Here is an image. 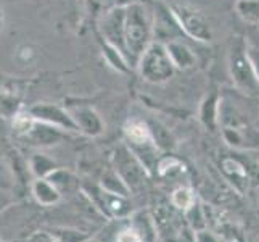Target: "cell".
<instances>
[{
    "label": "cell",
    "mask_w": 259,
    "mask_h": 242,
    "mask_svg": "<svg viewBox=\"0 0 259 242\" xmlns=\"http://www.w3.org/2000/svg\"><path fill=\"white\" fill-rule=\"evenodd\" d=\"M219 103H221V98L216 92L209 94L201 103V110H200L201 121L206 124L209 129H214L216 124L219 123Z\"/></svg>",
    "instance_id": "15"
},
{
    "label": "cell",
    "mask_w": 259,
    "mask_h": 242,
    "mask_svg": "<svg viewBox=\"0 0 259 242\" xmlns=\"http://www.w3.org/2000/svg\"><path fill=\"white\" fill-rule=\"evenodd\" d=\"M248 53H249V58H251V61H253V66H254L256 76H257V81H259V49L254 47V46H249V44H248Z\"/></svg>",
    "instance_id": "21"
},
{
    "label": "cell",
    "mask_w": 259,
    "mask_h": 242,
    "mask_svg": "<svg viewBox=\"0 0 259 242\" xmlns=\"http://www.w3.org/2000/svg\"><path fill=\"white\" fill-rule=\"evenodd\" d=\"M124 41H126V57L131 66L136 68L142 53L155 41V18L147 4L132 2L126 5Z\"/></svg>",
    "instance_id": "1"
},
{
    "label": "cell",
    "mask_w": 259,
    "mask_h": 242,
    "mask_svg": "<svg viewBox=\"0 0 259 242\" xmlns=\"http://www.w3.org/2000/svg\"><path fill=\"white\" fill-rule=\"evenodd\" d=\"M192 200H193V197H192L190 191H187V189H179L174 194V202H176V205H179V207H189Z\"/></svg>",
    "instance_id": "19"
},
{
    "label": "cell",
    "mask_w": 259,
    "mask_h": 242,
    "mask_svg": "<svg viewBox=\"0 0 259 242\" xmlns=\"http://www.w3.org/2000/svg\"><path fill=\"white\" fill-rule=\"evenodd\" d=\"M32 194L35 200L42 205H53L60 200V191L47 178H37L32 184Z\"/></svg>",
    "instance_id": "13"
},
{
    "label": "cell",
    "mask_w": 259,
    "mask_h": 242,
    "mask_svg": "<svg viewBox=\"0 0 259 242\" xmlns=\"http://www.w3.org/2000/svg\"><path fill=\"white\" fill-rule=\"evenodd\" d=\"M164 46L167 49V53H169V57H171L176 70L185 71V70H190L195 66V63H196L195 53L190 49L189 44H185L182 39L169 41L164 44Z\"/></svg>",
    "instance_id": "11"
},
{
    "label": "cell",
    "mask_w": 259,
    "mask_h": 242,
    "mask_svg": "<svg viewBox=\"0 0 259 242\" xmlns=\"http://www.w3.org/2000/svg\"><path fill=\"white\" fill-rule=\"evenodd\" d=\"M118 242H144L140 239V236L137 234L136 231H122L119 232V236H118Z\"/></svg>",
    "instance_id": "20"
},
{
    "label": "cell",
    "mask_w": 259,
    "mask_h": 242,
    "mask_svg": "<svg viewBox=\"0 0 259 242\" xmlns=\"http://www.w3.org/2000/svg\"><path fill=\"white\" fill-rule=\"evenodd\" d=\"M153 18H155V41L166 44L174 39H182L181 36H184V32L179 28V24L169 7H158L153 12Z\"/></svg>",
    "instance_id": "9"
},
{
    "label": "cell",
    "mask_w": 259,
    "mask_h": 242,
    "mask_svg": "<svg viewBox=\"0 0 259 242\" xmlns=\"http://www.w3.org/2000/svg\"><path fill=\"white\" fill-rule=\"evenodd\" d=\"M124 23H126V5H114L98 18V32L102 41L111 44L126 55Z\"/></svg>",
    "instance_id": "5"
},
{
    "label": "cell",
    "mask_w": 259,
    "mask_h": 242,
    "mask_svg": "<svg viewBox=\"0 0 259 242\" xmlns=\"http://www.w3.org/2000/svg\"><path fill=\"white\" fill-rule=\"evenodd\" d=\"M136 70L139 71L140 78L150 84L167 83L177 71L171 57H169L166 46L159 41H153L147 47V50L142 53Z\"/></svg>",
    "instance_id": "3"
},
{
    "label": "cell",
    "mask_w": 259,
    "mask_h": 242,
    "mask_svg": "<svg viewBox=\"0 0 259 242\" xmlns=\"http://www.w3.org/2000/svg\"><path fill=\"white\" fill-rule=\"evenodd\" d=\"M84 4L87 8V13L92 18H100L110 8L106 0H84Z\"/></svg>",
    "instance_id": "18"
},
{
    "label": "cell",
    "mask_w": 259,
    "mask_h": 242,
    "mask_svg": "<svg viewBox=\"0 0 259 242\" xmlns=\"http://www.w3.org/2000/svg\"><path fill=\"white\" fill-rule=\"evenodd\" d=\"M114 161H116V166H118L116 168L118 169V175L124 181V184L136 187L144 183L145 166L131 149L119 147L114 154Z\"/></svg>",
    "instance_id": "6"
},
{
    "label": "cell",
    "mask_w": 259,
    "mask_h": 242,
    "mask_svg": "<svg viewBox=\"0 0 259 242\" xmlns=\"http://www.w3.org/2000/svg\"><path fill=\"white\" fill-rule=\"evenodd\" d=\"M227 68L232 83L246 95L259 94V81L248 53V42L243 38H232L227 52Z\"/></svg>",
    "instance_id": "2"
},
{
    "label": "cell",
    "mask_w": 259,
    "mask_h": 242,
    "mask_svg": "<svg viewBox=\"0 0 259 242\" xmlns=\"http://www.w3.org/2000/svg\"><path fill=\"white\" fill-rule=\"evenodd\" d=\"M29 165H31V171L37 178H47L57 169L55 161L50 160L46 155H42V154H35L31 158Z\"/></svg>",
    "instance_id": "17"
},
{
    "label": "cell",
    "mask_w": 259,
    "mask_h": 242,
    "mask_svg": "<svg viewBox=\"0 0 259 242\" xmlns=\"http://www.w3.org/2000/svg\"><path fill=\"white\" fill-rule=\"evenodd\" d=\"M106 4H108V7L111 8V7H114V5H116V0H106Z\"/></svg>",
    "instance_id": "22"
},
{
    "label": "cell",
    "mask_w": 259,
    "mask_h": 242,
    "mask_svg": "<svg viewBox=\"0 0 259 242\" xmlns=\"http://www.w3.org/2000/svg\"><path fill=\"white\" fill-rule=\"evenodd\" d=\"M184 36L196 42H211L212 28L201 10L189 4H174L169 7Z\"/></svg>",
    "instance_id": "4"
},
{
    "label": "cell",
    "mask_w": 259,
    "mask_h": 242,
    "mask_svg": "<svg viewBox=\"0 0 259 242\" xmlns=\"http://www.w3.org/2000/svg\"><path fill=\"white\" fill-rule=\"evenodd\" d=\"M71 118H73L74 124L77 126V131L85 134V136H100L105 129V124L102 116L97 113L95 109L89 105H73L68 107Z\"/></svg>",
    "instance_id": "8"
},
{
    "label": "cell",
    "mask_w": 259,
    "mask_h": 242,
    "mask_svg": "<svg viewBox=\"0 0 259 242\" xmlns=\"http://www.w3.org/2000/svg\"><path fill=\"white\" fill-rule=\"evenodd\" d=\"M126 137L129 141L134 152H139L140 149H147L153 146V136H151V129L147 123L140 120H132L126 124Z\"/></svg>",
    "instance_id": "12"
},
{
    "label": "cell",
    "mask_w": 259,
    "mask_h": 242,
    "mask_svg": "<svg viewBox=\"0 0 259 242\" xmlns=\"http://www.w3.org/2000/svg\"><path fill=\"white\" fill-rule=\"evenodd\" d=\"M21 136L32 146H52V144H57L58 141H61L63 131L42 121L32 120L31 126L26 129Z\"/></svg>",
    "instance_id": "10"
},
{
    "label": "cell",
    "mask_w": 259,
    "mask_h": 242,
    "mask_svg": "<svg viewBox=\"0 0 259 242\" xmlns=\"http://www.w3.org/2000/svg\"><path fill=\"white\" fill-rule=\"evenodd\" d=\"M34 120L42 121L61 131H77V126L71 118L69 110L55 103H35L28 110Z\"/></svg>",
    "instance_id": "7"
},
{
    "label": "cell",
    "mask_w": 259,
    "mask_h": 242,
    "mask_svg": "<svg viewBox=\"0 0 259 242\" xmlns=\"http://www.w3.org/2000/svg\"><path fill=\"white\" fill-rule=\"evenodd\" d=\"M235 13L248 24H259V0H235Z\"/></svg>",
    "instance_id": "16"
},
{
    "label": "cell",
    "mask_w": 259,
    "mask_h": 242,
    "mask_svg": "<svg viewBox=\"0 0 259 242\" xmlns=\"http://www.w3.org/2000/svg\"><path fill=\"white\" fill-rule=\"evenodd\" d=\"M100 47H102V53H103L105 60L108 61V65L111 68H114L116 71H119V73H127V71L132 68L127 57L124 55L121 50L113 47L111 44L100 39Z\"/></svg>",
    "instance_id": "14"
}]
</instances>
